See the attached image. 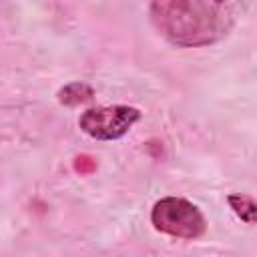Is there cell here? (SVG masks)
<instances>
[{
    "instance_id": "1",
    "label": "cell",
    "mask_w": 257,
    "mask_h": 257,
    "mask_svg": "<svg viewBox=\"0 0 257 257\" xmlns=\"http://www.w3.org/2000/svg\"><path fill=\"white\" fill-rule=\"evenodd\" d=\"M241 16V0H151L155 30L183 48L211 46L223 40Z\"/></svg>"
},
{
    "instance_id": "2",
    "label": "cell",
    "mask_w": 257,
    "mask_h": 257,
    "mask_svg": "<svg viewBox=\"0 0 257 257\" xmlns=\"http://www.w3.org/2000/svg\"><path fill=\"white\" fill-rule=\"evenodd\" d=\"M151 223L157 231L177 239H199L207 231L201 209L183 197H163L153 205Z\"/></svg>"
},
{
    "instance_id": "3",
    "label": "cell",
    "mask_w": 257,
    "mask_h": 257,
    "mask_svg": "<svg viewBox=\"0 0 257 257\" xmlns=\"http://www.w3.org/2000/svg\"><path fill=\"white\" fill-rule=\"evenodd\" d=\"M141 120V110L128 104L96 106L80 114L78 126L84 135L96 141H116L124 137Z\"/></svg>"
},
{
    "instance_id": "4",
    "label": "cell",
    "mask_w": 257,
    "mask_h": 257,
    "mask_svg": "<svg viewBox=\"0 0 257 257\" xmlns=\"http://www.w3.org/2000/svg\"><path fill=\"white\" fill-rule=\"evenodd\" d=\"M58 102L64 106H78L94 98V90L86 82H68L58 90Z\"/></svg>"
},
{
    "instance_id": "5",
    "label": "cell",
    "mask_w": 257,
    "mask_h": 257,
    "mask_svg": "<svg viewBox=\"0 0 257 257\" xmlns=\"http://www.w3.org/2000/svg\"><path fill=\"white\" fill-rule=\"evenodd\" d=\"M227 203L229 207L233 209V213L247 225H253L255 223V217H257V205L255 201L249 197V195H241V193H235V195H229L227 197Z\"/></svg>"
},
{
    "instance_id": "6",
    "label": "cell",
    "mask_w": 257,
    "mask_h": 257,
    "mask_svg": "<svg viewBox=\"0 0 257 257\" xmlns=\"http://www.w3.org/2000/svg\"><path fill=\"white\" fill-rule=\"evenodd\" d=\"M74 169H76L80 175H88V173H92V171L96 169V161H92V159L86 157V155L76 157V159H74Z\"/></svg>"
}]
</instances>
